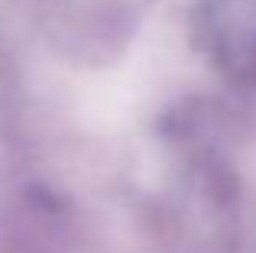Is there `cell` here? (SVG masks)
Listing matches in <instances>:
<instances>
[{"label":"cell","mask_w":256,"mask_h":253,"mask_svg":"<svg viewBox=\"0 0 256 253\" xmlns=\"http://www.w3.org/2000/svg\"><path fill=\"white\" fill-rule=\"evenodd\" d=\"M198 32L220 68L256 72V0H201Z\"/></svg>","instance_id":"obj_1"}]
</instances>
